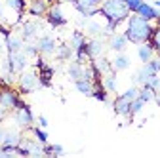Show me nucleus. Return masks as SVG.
<instances>
[{
    "mask_svg": "<svg viewBox=\"0 0 160 158\" xmlns=\"http://www.w3.org/2000/svg\"><path fill=\"white\" fill-rule=\"evenodd\" d=\"M25 101L21 99V91L13 90L12 86H2L0 88V105L8 111H15L17 107H21Z\"/></svg>",
    "mask_w": 160,
    "mask_h": 158,
    "instance_id": "nucleus-4",
    "label": "nucleus"
},
{
    "mask_svg": "<svg viewBox=\"0 0 160 158\" xmlns=\"http://www.w3.org/2000/svg\"><path fill=\"white\" fill-rule=\"evenodd\" d=\"M111 65H112V71H114V72L126 71V69H130V57H128L124 52H120V53H116V57L111 61Z\"/></svg>",
    "mask_w": 160,
    "mask_h": 158,
    "instance_id": "nucleus-20",
    "label": "nucleus"
},
{
    "mask_svg": "<svg viewBox=\"0 0 160 158\" xmlns=\"http://www.w3.org/2000/svg\"><path fill=\"white\" fill-rule=\"evenodd\" d=\"M36 46H38V52L42 55H50V53H55L57 42L52 34H42V36L36 38Z\"/></svg>",
    "mask_w": 160,
    "mask_h": 158,
    "instance_id": "nucleus-12",
    "label": "nucleus"
},
{
    "mask_svg": "<svg viewBox=\"0 0 160 158\" xmlns=\"http://www.w3.org/2000/svg\"><path fill=\"white\" fill-rule=\"evenodd\" d=\"M135 97H139V86L133 84V86L128 88L124 93L116 95V99L112 101L114 112H116L118 116H130V105H132V101L135 99Z\"/></svg>",
    "mask_w": 160,
    "mask_h": 158,
    "instance_id": "nucleus-3",
    "label": "nucleus"
},
{
    "mask_svg": "<svg viewBox=\"0 0 160 158\" xmlns=\"http://www.w3.org/2000/svg\"><path fill=\"white\" fill-rule=\"evenodd\" d=\"M38 31H40V23L38 21H25L21 25V38L25 42H31V40L36 38Z\"/></svg>",
    "mask_w": 160,
    "mask_h": 158,
    "instance_id": "nucleus-15",
    "label": "nucleus"
},
{
    "mask_svg": "<svg viewBox=\"0 0 160 158\" xmlns=\"http://www.w3.org/2000/svg\"><path fill=\"white\" fill-rule=\"evenodd\" d=\"M69 2L72 4V8L82 15V17H93L99 13V4L95 2V0H69Z\"/></svg>",
    "mask_w": 160,
    "mask_h": 158,
    "instance_id": "nucleus-8",
    "label": "nucleus"
},
{
    "mask_svg": "<svg viewBox=\"0 0 160 158\" xmlns=\"http://www.w3.org/2000/svg\"><path fill=\"white\" fill-rule=\"evenodd\" d=\"M4 133H6V130L0 128V145H2V141H4Z\"/></svg>",
    "mask_w": 160,
    "mask_h": 158,
    "instance_id": "nucleus-38",
    "label": "nucleus"
},
{
    "mask_svg": "<svg viewBox=\"0 0 160 158\" xmlns=\"http://www.w3.org/2000/svg\"><path fill=\"white\" fill-rule=\"evenodd\" d=\"M154 90H151L149 86H139V99L141 101H145V105L147 103H151V101H154Z\"/></svg>",
    "mask_w": 160,
    "mask_h": 158,
    "instance_id": "nucleus-28",
    "label": "nucleus"
},
{
    "mask_svg": "<svg viewBox=\"0 0 160 158\" xmlns=\"http://www.w3.org/2000/svg\"><path fill=\"white\" fill-rule=\"evenodd\" d=\"M152 74H154V72H152V69H151L147 63H143V67H139V69L135 71V74L132 76V80H133V84H135V86H143V84L149 80Z\"/></svg>",
    "mask_w": 160,
    "mask_h": 158,
    "instance_id": "nucleus-17",
    "label": "nucleus"
},
{
    "mask_svg": "<svg viewBox=\"0 0 160 158\" xmlns=\"http://www.w3.org/2000/svg\"><path fill=\"white\" fill-rule=\"evenodd\" d=\"M154 6H156V8H160V0H156V2H154Z\"/></svg>",
    "mask_w": 160,
    "mask_h": 158,
    "instance_id": "nucleus-40",
    "label": "nucleus"
},
{
    "mask_svg": "<svg viewBox=\"0 0 160 158\" xmlns=\"http://www.w3.org/2000/svg\"><path fill=\"white\" fill-rule=\"evenodd\" d=\"M95 2H97V4H101V2H103V0H95Z\"/></svg>",
    "mask_w": 160,
    "mask_h": 158,
    "instance_id": "nucleus-42",
    "label": "nucleus"
},
{
    "mask_svg": "<svg viewBox=\"0 0 160 158\" xmlns=\"http://www.w3.org/2000/svg\"><path fill=\"white\" fill-rule=\"evenodd\" d=\"M4 52H6V44H4V42H0V57H2Z\"/></svg>",
    "mask_w": 160,
    "mask_h": 158,
    "instance_id": "nucleus-39",
    "label": "nucleus"
},
{
    "mask_svg": "<svg viewBox=\"0 0 160 158\" xmlns=\"http://www.w3.org/2000/svg\"><path fill=\"white\" fill-rule=\"evenodd\" d=\"M4 44H6V52L8 53H12V52H21L23 50V46H25V40L21 38V34H8L6 38H4Z\"/></svg>",
    "mask_w": 160,
    "mask_h": 158,
    "instance_id": "nucleus-16",
    "label": "nucleus"
},
{
    "mask_svg": "<svg viewBox=\"0 0 160 158\" xmlns=\"http://www.w3.org/2000/svg\"><path fill=\"white\" fill-rule=\"evenodd\" d=\"M23 52H25V55L27 57H36L40 52H38V46H36V42L32 44V42H25V46H23Z\"/></svg>",
    "mask_w": 160,
    "mask_h": 158,
    "instance_id": "nucleus-33",
    "label": "nucleus"
},
{
    "mask_svg": "<svg viewBox=\"0 0 160 158\" xmlns=\"http://www.w3.org/2000/svg\"><path fill=\"white\" fill-rule=\"evenodd\" d=\"M21 137H23V135L19 133L17 130H6L2 145H8V147H17L19 143H21Z\"/></svg>",
    "mask_w": 160,
    "mask_h": 158,
    "instance_id": "nucleus-24",
    "label": "nucleus"
},
{
    "mask_svg": "<svg viewBox=\"0 0 160 158\" xmlns=\"http://www.w3.org/2000/svg\"><path fill=\"white\" fill-rule=\"evenodd\" d=\"M50 0H29V6L27 12L32 17H46L48 10H50Z\"/></svg>",
    "mask_w": 160,
    "mask_h": 158,
    "instance_id": "nucleus-11",
    "label": "nucleus"
},
{
    "mask_svg": "<svg viewBox=\"0 0 160 158\" xmlns=\"http://www.w3.org/2000/svg\"><path fill=\"white\" fill-rule=\"evenodd\" d=\"M152 31H154V25L152 21H147L145 17L137 15V13H130V17L126 19V38L128 42L132 44H143V42H149L151 36H152Z\"/></svg>",
    "mask_w": 160,
    "mask_h": 158,
    "instance_id": "nucleus-2",
    "label": "nucleus"
},
{
    "mask_svg": "<svg viewBox=\"0 0 160 158\" xmlns=\"http://www.w3.org/2000/svg\"><path fill=\"white\" fill-rule=\"evenodd\" d=\"M86 32L90 36H103L105 34V27L101 23H97V21H92V17H90L88 23H86Z\"/></svg>",
    "mask_w": 160,
    "mask_h": 158,
    "instance_id": "nucleus-27",
    "label": "nucleus"
},
{
    "mask_svg": "<svg viewBox=\"0 0 160 158\" xmlns=\"http://www.w3.org/2000/svg\"><path fill=\"white\" fill-rule=\"evenodd\" d=\"M101 84H103V88H105L109 93H114V91L118 90V78H116V72H114V71H111V72L103 74Z\"/></svg>",
    "mask_w": 160,
    "mask_h": 158,
    "instance_id": "nucleus-19",
    "label": "nucleus"
},
{
    "mask_svg": "<svg viewBox=\"0 0 160 158\" xmlns=\"http://www.w3.org/2000/svg\"><path fill=\"white\" fill-rule=\"evenodd\" d=\"M156 25H158V27H160V17H158V19H156Z\"/></svg>",
    "mask_w": 160,
    "mask_h": 158,
    "instance_id": "nucleus-41",
    "label": "nucleus"
},
{
    "mask_svg": "<svg viewBox=\"0 0 160 158\" xmlns=\"http://www.w3.org/2000/svg\"><path fill=\"white\" fill-rule=\"evenodd\" d=\"M105 40L101 36H92L90 40L86 42V53H88V59L92 61V59H97V57H101L105 55Z\"/></svg>",
    "mask_w": 160,
    "mask_h": 158,
    "instance_id": "nucleus-9",
    "label": "nucleus"
},
{
    "mask_svg": "<svg viewBox=\"0 0 160 158\" xmlns=\"http://www.w3.org/2000/svg\"><path fill=\"white\" fill-rule=\"evenodd\" d=\"M128 44H130V42H128V38H126V34H124V32H112V34H109L107 46H109L112 52H116V53L124 52Z\"/></svg>",
    "mask_w": 160,
    "mask_h": 158,
    "instance_id": "nucleus-13",
    "label": "nucleus"
},
{
    "mask_svg": "<svg viewBox=\"0 0 160 158\" xmlns=\"http://www.w3.org/2000/svg\"><path fill=\"white\" fill-rule=\"evenodd\" d=\"M84 67H86V65H84V63H80V61H76V59L67 67V74H69V78H71L72 82L84 76Z\"/></svg>",
    "mask_w": 160,
    "mask_h": 158,
    "instance_id": "nucleus-21",
    "label": "nucleus"
},
{
    "mask_svg": "<svg viewBox=\"0 0 160 158\" xmlns=\"http://www.w3.org/2000/svg\"><path fill=\"white\" fill-rule=\"evenodd\" d=\"M72 55H74V50L71 48V44H59L55 48V57L59 61H69Z\"/></svg>",
    "mask_w": 160,
    "mask_h": 158,
    "instance_id": "nucleus-25",
    "label": "nucleus"
},
{
    "mask_svg": "<svg viewBox=\"0 0 160 158\" xmlns=\"http://www.w3.org/2000/svg\"><path fill=\"white\" fill-rule=\"evenodd\" d=\"M27 65H29V57L25 55V52H12L8 53V59H6V72L8 74H19L27 71Z\"/></svg>",
    "mask_w": 160,
    "mask_h": 158,
    "instance_id": "nucleus-6",
    "label": "nucleus"
},
{
    "mask_svg": "<svg viewBox=\"0 0 160 158\" xmlns=\"http://www.w3.org/2000/svg\"><path fill=\"white\" fill-rule=\"evenodd\" d=\"M65 152V149L59 145V143H55V145H50V143H46L44 145V154H55V156H59V154H63Z\"/></svg>",
    "mask_w": 160,
    "mask_h": 158,
    "instance_id": "nucleus-31",
    "label": "nucleus"
},
{
    "mask_svg": "<svg viewBox=\"0 0 160 158\" xmlns=\"http://www.w3.org/2000/svg\"><path fill=\"white\" fill-rule=\"evenodd\" d=\"M154 48L151 42H143V44H137V57H139V61L141 63H147L151 61V59L154 57Z\"/></svg>",
    "mask_w": 160,
    "mask_h": 158,
    "instance_id": "nucleus-18",
    "label": "nucleus"
},
{
    "mask_svg": "<svg viewBox=\"0 0 160 158\" xmlns=\"http://www.w3.org/2000/svg\"><path fill=\"white\" fill-rule=\"evenodd\" d=\"M92 63L95 65V69L101 72V74H107V72H111V71H112V65H111V61H109L105 55L97 57V59H92Z\"/></svg>",
    "mask_w": 160,
    "mask_h": 158,
    "instance_id": "nucleus-26",
    "label": "nucleus"
},
{
    "mask_svg": "<svg viewBox=\"0 0 160 158\" xmlns=\"http://www.w3.org/2000/svg\"><path fill=\"white\" fill-rule=\"evenodd\" d=\"M4 2H6L8 10H12L13 13H17V17H21L27 12V6H29L27 0H4Z\"/></svg>",
    "mask_w": 160,
    "mask_h": 158,
    "instance_id": "nucleus-22",
    "label": "nucleus"
},
{
    "mask_svg": "<svg viewBox=\"0 0 160 158\" xmlns=\"http://www.w3.org/2000/svg\"><path fill=\"white\" fill-rule=\"evenodd\" d=\"M135 13L145 17L147 21H156V19L160 17V8H156L154 4H149V2H141V6L137 8Z\"/></svg>",
    "mask_w": 160,
    "mask_h": 158,
    "instance_id": "nucleus-14",
    "label": "nucleus"
},
{
    "mask_svg": "<svg viewBox=\"0 0 160 158\" xmlns=\"http://www.w3.org/2000/svg\"><path fill=\"white\" fill-rule=\"evenodd\" d=\"M46 21L53 27V29H59V27H65L67 25V17L63 15V10L59 4H52L48 13H46Z\"/></svg>",
    "mask_w": 160,
    "mask_h": 158,
    "instance_id": "nucleus-10",
    "label": "nucleus"
},
{
    "mask_svg": "<svg viewBox=\"0 0 160 158\" xmlns=\"http://www.w3.org/2000/svg\"><path fill=\"white\" fill-rule=\"evenodd\" d=\"M31 131H32L34 139H36L38 143H42V145H46V143H48V131H46V128L32 126V128H31Z\"/></svg>",
    "mask_w": 160,
    "mask_h": 158,
    "instance_id": "nucleus-29",
    "label": "nucleus"
},
{
    "mask_svg": "<svg viewBox=\"0 0 160 158\" xmlns=\"http://www.w3.org/2000/svg\"><path fill=\"white\" fill-rule=\"evenodd\" d=\"M99 13L105 17V36L116 32V27L130 17V10L124 0H103L99 4Z\"/></svg>",
    "mask_w": 160,
    "mask_h": 158,
    "instance_id": "nucleus-1",
    "label": "nucleus"
},
{
    "mask_svg": "<svg viewBox=\"0 0 160 158\" xmlns=\"http://www.w3.org/2000/svg\"><path fill=\"white\" fill-rule=\"evenodd\" d=\"M6 116H8V109H4L2 105H0V124L6 120Z\"/></svg>",
    "mask_w": 160,
    "mask_h": 158,
    "instance_id": "nucleus-36",
    "label": "nucleus"
},
{
    "mask_svg": "<svg viewBox=\"0 0 160 158\" xmlns=\"http://www.w3.org/2000/svg\"><path fill=\"white\" fill-rule=\"evenodd\" d=\"M38 88H42V84H40V78L36 72L32 71H23L19 72V78H17V90L21 93H32L36 91Z\"/></svg>",
    "mask_w": 160,
    "mask_h": 158,
    "instance_id": "nucleus-5",
    "label": "nucleus"
},
{
    "mask_svg": "<svg viewBox=\"0 0 160 158\" xmlns=\"http://www.w3.org/2000/svg\"><path fill=\"white\" fill-rule=\"evenodd\" d=\"M124 2H126L128 10H130L132 13H135V12H137V8L141 6V2H143V0H124Z\"/></svg>",
    "mask_w": 160,
    "mask_h": 158,
    "instance_id": "nucleus-34",
    "label": "nucleus"
},
{
    "mask_svg": "<svg viewBox=\"0 0 160 158\" xmlns=\"http://www.w3.org/2000/svg\"><path fill=\"white\" fill-rule=\"evenodd\" d=\"M74 88L82 95H92V91H93V80L82 76V78H78V80H74Z\"/></svg>",
    "mask_w": 160,
    "mask_h": 158,
    "instance_id": "nucleus-23",
    "label": "nucleus"
},
{
    "mask_svg": "<svg viewBox=\"0 0 160 158\" xmlns=\"http://www.w3.org/2000/svg\"><path fill=\"white\" fill-rule=\"evenodd\" d=\"M154 103H156V105L160 107V90H158V91L154 93Z\"/></svg>",
    "mask_w": 160,
    "mask_h": 158,
    "instance_id": "nucleus-37",
    "label": "nucleus"
},
{
    "mask_svg": "<svg viewBox=\"0 0 160 158\" xmlns=\"http://www.w3.org/2000/svg\"><path fill=\"white\" fill-rule=\"evenodd\" d=\"M151 44H152V48H154V53L156 55H160V27L156 25L154 27V31H152V36H151V40H149Z\"/></svg>",
    "mask_w": 160,
    "mask_h": 158,
    "instance_id": "nucleus-30",
    "label": "nucleus"
},
{
    "mask_svg": "<svg viewBox=\"0 0 160 158\" xmlns=\"http://www.w3.org/2000/svg\"><path fill=\"white\" fill-rule=\"evenodd\" d=\"M36 122H38L40 128H48V118H46V116H38V118H36Z\"/></svg>",
    "mask_w": 160,
    "mask_h": 158,
    "instance_id": "nucleus-35",
    "label": "nucleus"
},
{
    "mask_svg": "<svg viewBox=\"0 0 160 158\" xmlns=\"http://www.w3.org/2000/svg\"><path fill=\"white\" fill-rule=\"evenodd\" d=\"M143 107H145V101H141L139 97H135V99L132 101V105H130V116H135V114H139L143 111Z\"/></svg>",
    "mask_w": 160,
    "mask_h": 158,
    "instance_id": "nucleus-32",
    "label": "nucleus"
},
{
    "mask_svg": "<svg viewBox=\"0 0 160 158\" xmlns=\"http://www.w3.org/2000/svg\"><path fill=\"white\" fill-rule=\"evenodd\" d=\"M13 120H15V124L19 128H23V130L32 128V124H34V114H32L31 107L27 103H23L21 107H17L13 111Z\"/></svg>",
    "mask_w": 160,
    "mask_h": 158,
    "instance_id": "nucleus-7",
    "label": "nucleus"
}]
</instances>
